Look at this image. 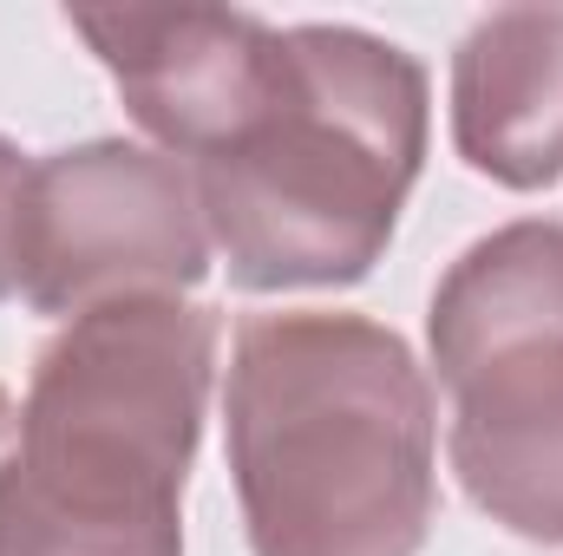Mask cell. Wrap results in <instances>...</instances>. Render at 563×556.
Returning a JSON list of instances; mask_svg holds the SVG:
<instances>
[{"label": "cell", "mask_w": 563, "mask_h": 556, "mask_svg": "<svg viewBox=\"0 0 563 556\" xmlns=\"http://www.w3.org/2000/svg\"><path fill=\"white\" fill-rule=\"evenodd\" d=\"M13 438H20V407H13V393L0 387V465H7V452H13Z\"/></svg>", "instance_id": "9"}, {"label": "cell", "mask_w": 563, "mask_h": 556, "mask_svg": "<svg viewBox=\"0 0 563 556\" xmlns=\"http://www.w3.org/2000/svg\"><path fill=\"white\" fill-rule=\"evenodd\" d=\"M26 157L0 138V301L13 294V249H20V197H26Z\"/></svg>", "instance_id": "8"}, {"label": "cell", "mask_w": 563, "mask_h": 556, "mask_svg": "<svg viewBox=\"0 0 563 556\" xmlns=\"http://www.w3.org/2000/svg\"><path fill=\"white\" fill-rule=\"evenodd\" d=\"M452 144L505 190L563 177V13H485L452 53Z\"/></svg>", "instance_id": "7"}, {"label": "cell", "mask_w": 563, "mask_h": 556, "mask_svg": "<svg viewBox=\"0 0 563 556\" xmlns=\"http://www.w3.org/2000/svg\"><path fill=\"white\" fill-rule=\"evenodd\" d=\"M217 334V308L144 294L46 341L0 465V556H184Z\"/></svg>", "instance_id": "2"}, {"label": "cell", "mask_w": 563, "mask_h": 556, "mask_svg": "<svg viewBox=\"0 0 563 556\" xmlns=\"http://www.w3.org/2000/svg\"><path fill=\"white\" fill-rule=\"evenodd\" d=\"M426 119V66L407 46L288 26L263 112L190 170L230 281L250 294L361 281L420 184Z\"/></svg>", "instance_id": "3"}, {"label": "cell", "mask_w": 563, "mask_h": 556, "mask_svg": "<svg viewBox=\"0 0 563 556\" xmlns=\"http://www.w3.org/2000/svg\"><path fill=\"white\" fill-rule=\"evenodd\" d=\"M210 256L197 177L164 151L99 138L26 170L13 294L40 314L79 321L112 301L190 294Z\"/></svg>", "instance_id": "5"}, {"label": "cell", "mask_w": 563, "mask_h": 556, "mask_svg": "<svg viewBox=\"0 0 563 556\" xmlns=\"http://www.w3.org/2000/svg\"><path fill=\"white\" fill-rule=\"evenodd\" d=\"M230 478L256 556H420L439 419L413 347L341 308L256 314L230 354Z\"/></svg>", "instance_id": "1"}, {"label": "cell", "mask_w": 563, "mask_h": 556, "mask_svg": "<svg viewBox=\"0 0 563 556\" xmlns=\"http://www.w3.org/2000/svg\"><path fill=\"white\" fill-rule=\"evenodd\" d=\"M73 33L112 73L139 132L190 170L263 112L282 66V33L243 7H112L73 13Z\"/></svg>", "instance_id": "6"}, {"label": "cell", "mask_w": 563, "mask_h": 556, "mask_svg": "<svg viewBox=\"0 0 563 556\" xmlns=\"http://www.w3.org/2000/svg\"><path fill=\"white\" fill-rule=\"evenodd\" d=\"M426 341L465 498L525 544H563V223L478 236L432 288Z\"/></svg>", "instance_id": "4"}]
</instances>
